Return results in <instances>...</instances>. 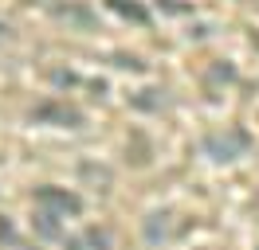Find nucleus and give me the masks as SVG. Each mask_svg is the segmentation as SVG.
I'll return each instance as SVG.
<instances>
[{
  "label": "nucleus",
  "instance_id": "1",
  "mask_svg": "<svg viewBox=\"0 0 259 250\" xmlns=\"http://www.w3.org/2000/svg\"><path fill=\"white\" fill-rule=\"evenodd\" d=\"M204 149H208V156H216V160H232V156H240L243 149H247V133H243V129L208 133V137H204Z\"/></svg>",
  "mask_w": 259,
  "mask_h": 250
},
{
  "label": "nucleus",
  "instance_id": "2",
  "mask_svg": "<svg viewBox=\"0 0 259 250\" xmlns=\"http://www.w3.org/2000/svg\"><path fill=\"white\" fill-rule=\"evenodd\" d=\"M35 203L48 207L51 215H79L82 211V200L75 192H63V188H39V192H35Z\"/></svg>",
  "mask_w": 259,
  "mask_h": 250
},
{
  "label": "nucleus",
  "instance_id": "3",
  "mask_svg": "<svg viewBox=\"0 0 259 250\" xmlns=\"http://www.w3.org/2000/svg\"><path fill=\"white\" fill-rule=\"evenodd\" d=\"M35 121H59V125H82V113L75 106H63V102H44V106H35L32 113Z\"/></svg>",
  "mask_w": 259,
  "mask_h": 250
},
{
  "label": "nucleus",
  "instance_id": "4",
  "mask_svg": "<svg viewBox=\"0 0 259 250\" xmlns=\"http://www.w3.org/2000/svg\"><path fill=\"white\" fill-rule=\"evenodd\" d=\"M110 8H114V12H122V16H130V20H138V24H146V20H149V12L142 8V4H134V0H110Z\"/></svg>",
  "mask_w": 259,
  "mask_h": 250
},
{
  "label": "nucleus",
  "instance_id": "5",
  "mask_svg": "<svg viewBox=\"0 0 259 250\" xmlns=\"http://www.w3.org/2000/svg\"><path fill=\"white\" fill-rule=\"evenodd\" d=\"M0 238H8V242L16 238V231H12V223H8V219H4V215H0Z\"/></svg>",
  "mask_w": 259,
  "mask_h": 250
},
{
  "label": "nucleus",
  "instance_id": "6",
  "mask_svg": "<svg viewBox=\"0 0 259 250\" xmlns=\"http://www.w3.org/2000/svg\"><path fill=\"white\" fill-rule=\"evenodd\" d=\"M0 31H4V28H0Z\"/></svg>",
  "mask_w": 259,
  "mask_h": 250
}]
</instances>
